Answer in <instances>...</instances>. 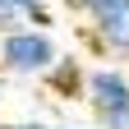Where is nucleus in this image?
Masks as SVG:
<instances>
[{"label":"nucleus","mask_w":129,"mask_h":129,"mask_svg":"<svg viewBox=\"0 0 129 129\" xmlns=\"http://www.w3.org/2000/svg\"><path fill=\"white\" fill-rule=\"evenodd\" d=\"M83 106L92 111L97 129H129V69L124 64H92L88 69V88H83Z\"/></svg>","instance_id":"1"},{"label":"nucleus","mask_w":129,"mask_h":129,"mask_svg":"<svg viewBox=\"0 0 129 129\" xmlns=\"http://www.w3.org/2000/svg\"><path fill=\"white\" fill-rule=\"evenodd\" d=\"M55 55H60V42L51 37V28L19 23L9 32H0V69L14 78H42L55 64Z\"/></svg>","instance_id":"2"},{"label":"nucleus","mask_w":129,"mask_h":129,"mask_svg":"<svg viewBox=\"0 0 129 129\" xmlns=\"http://www.w3.org/2000/svg\"><path fill=\"white\" fill-rule=\"evenodd\" d=\"M83 42L97 60H111V64L129 60V0H111L106 9L83 19Z\"/></svg>","instance_id":"3"},{"label":"nucleus","mask_w":129,"mask_h":129,"mask_svg":"<svg viewBox=\"0 0 129 129\" xmlns=\"http://www.w3.org/2000/svg\"><path fill=\"white\" fill-rule=\"evenodd\" d=\"M88 69H92V64H83V55H74V51H60V55H55V64L42 74V88L51 92L55 102H83Z\"/></svg>","instance_id":"4"},{"label":"nucleus","mask_w":129,"mask_h":129,"mask_svg":"<svg viewBox=\"0 0 129 129\" xmlns=\"http://www.w3.org/2000/svg\"><path fill=\"white\" fill-rule=\"evenodd\" d=\"M14 9L23 14V23H32V28H51L55 23V14H51V5L46 0H9Z\"/></svg>","instance_id":"5"},{"label":"nucleus","mask_w":129,"mask_h":129,"mask_svg":"<svg viewBox=\"0 0 129 129\" xmlns=\"http://www.w3.org/2000/svg\"><path fill=\"white\" fill-rule=\"evenodd\" d=\"M60 5L69 9L74 19H92V14H97V9H106L111 0H60Z\"/></svg>","instance_id":"6"},{"label":"nucleus","mask_w":129,"mask_h":129,"mask_svg":"<svg viewBox=\"0 0 129 129\" xmlns=\"http://www.w3.org/2000/svg\"><path fill=\"white\" fill-rule=\"evenodd\" d=\"M23 23V14L9 5V0H0V32H9V28H19Z\"/></svg>","instance_id":"7"},{"label":"nucleus","mask_w":129,"mask_h":129,"mask_svg":"<svg viewBox=\"0 0 129 129\" xmlns=\"http://www.w3.org/2000/svg\"><path fill=\"white\" fill-rule=\"evenodd\" d=\"M5 129H83V124H51V120H19V124H5ZM97 129V124H92Z\"/></svg>","instance_id":"8"},{"label":"nucleus","mask_w":129,"mask_h":129,"mask_svg":"<svg viewBox=\"0 0 129 129\" xmlns=\"http://www.w3.org/2000/svg\"><path fill=\"white\" fill-rule=\"evenodd\" d=\"M0 97H5V83H0Z\"/></svg>","instance_id":"9"}]
</instances>
